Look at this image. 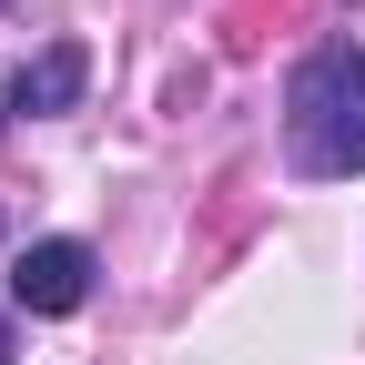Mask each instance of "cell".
Returning <instances> with one entry per match:
<instances>
[{
    "label": "cell",
    "instance_id": "1",
    "mask_svg": "<svg viewBox=\"0 0 365 365\" xmlns=\"http://www.w3.org/2000/svg\"><path fill=\"white\" fill-rule=\"evenodd\" d=\"M284 143H294V173H365V51L355 41H325L294 91H284Z\"/></svg>",
    "mask_w": 365,
    "mask_h": 365
},
{
    "label": "cell",
    "instance_id": "2",
    "mask_svg": "<svg viewBox=\"0 0 365 365\" xmlns=\"http://www.w3.org/2000/svg\"><path fill=\"white\" fill-rule=\"evenodd\" d=\"M81 294H91V244L51 234V244H21L11 254V304L21 314H81Z\"/></svg>",
    "mask_w": 365,
    "mask_h": 365
},
{
    "label": "cell",
    "instance_id": "3",
    "mask_svg": "<svg viewBox=\"0 0 365 365\" xmlns=\"http://www.w3.org/2000/svg\"><path fill=\"white\" fill-rule=\"evenodd\" d=\"M81 71H91V61L71 51V41H51L31 71H11V112H31V122H41V112H71V102H81Z\"/></svg>",
    "mask_w": 365,
    "mask_h": 365
},
{
    "label": "cell",
    "instance_id": "4",
    "mask_svg": "<svg viewBox=\"0 0 365 365\" xmlns=\"http://www.w3.org/2000/svg\"><path fill=\"white\" fill-rule=\"evenodd\" d=\"M0 365H11V314H0Z\"/></svg>",
    "mask_w": 365,
    "mask_h": 365
},
{
    "label": "cell",
    "instance_id": "5",
    "mask_svg": "<svg viewBox=\"0 0 365 365\" xmlns=\"http://www.w3.org/2000/svg\"><path fill=\"white\" fill-rule=\"evenodd\" d=\"M0 102H11V91H0Z\"/></svg>",
    "mask_w": 365,
    "mask_h": 365
}]
</instances>
